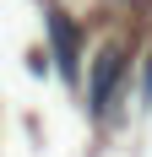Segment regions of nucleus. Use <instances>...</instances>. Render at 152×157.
Masks as SVG:
<instances>
[{"label": "nucleus", "instance_id": "f03ea898", "mask_svg": "<svg viewBox=\"0 0 152 157\" xmlns=\"http://www.w3.org/2000/svg\"><path fill=\"white\" fill-rule=\"evenodd\" d=\"M44 27H49V49H54L60 76L76 81V65H82V38H76V22L60 11V6H49V11H44Z\"/></svg>", "mask_w": 152, "mask_h": 157}, {"label": "nucleus", "instance_id": "f257e3e1", "mask_svg": "<svg viewBox=\"0 0 152 157\" xmlns=\"http://www.w3.org/2000/svg\"><path fill=\"white\" fill-rule=\"evenodd\" d=\"M120 76H125V49H120V44L98 49V60H92V81H87V114H92V119L109 114V103H114V92H120Z\"/></svg>", "mask_w": 152, "mask_h": 157}]
</instances>
